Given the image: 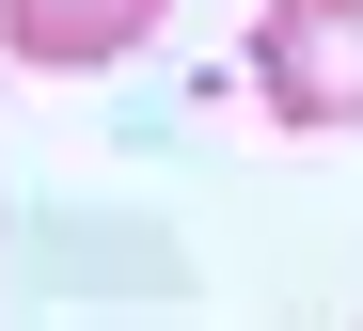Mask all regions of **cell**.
I'll return each mask as SVG.
<instances>
[{
	"mask_svg": "<svg viewBox=\"0 0 363 331\" xmlns=\"http://www.w3.org/2000/svg\"><path fill=\"white\" fill-rule=\"evenodd\" d=\"M174 0H0V63H32V79H95V63H127Z\"/></svg>",
	"mask_w": 363,
	"mask_h": 331,
	"instance_id": "obj_2",
	"label": "cell"
},
{
	"mask_svg": "<svg viewBox=\"0 0 363 331\" xmlns=\"http://www.w3.org/2000/svg\"><path fill=\"white\" fill-rule=\"evenodd\" d=\"M253 95H269V126H363V0H269Z\"/></svg>",
	"mask_w": 363,
	"mask_h": 331,
	"instance_id": "obj_1",
	"label": "cell"
}]
</instances>
